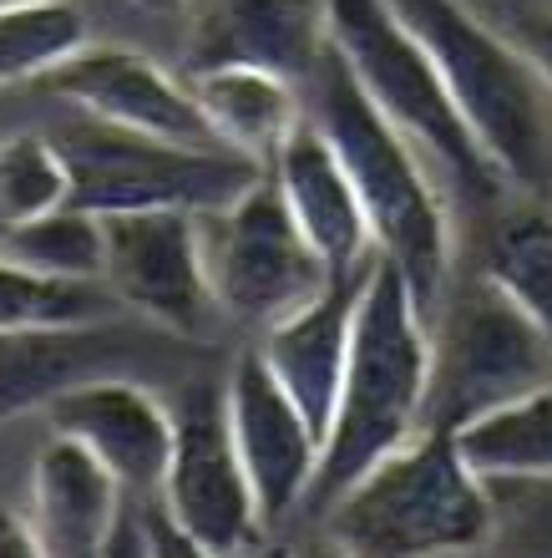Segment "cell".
Here are the masks:
<instances>
[{
  "instance_id": "cell-19",
  "label": "cell",
  "mask_w": 552,
  "mask_h": 558,
  "mask_svg": "<svg viewBox=\"0 0 552 558\" xmlns=\"http://www.w3.org/2000/svg\"><path fill=\"white\" fill-rule=\"evenodd\" d=\"M112 325H76V330H21L0 336V422L21 412H41L66 386L102 376Z\"/></svg>"
},
{
  "instance_id": "cell-3",
  "label": "cell",
  "mask_w": 552,
  "mask_h": 558,
  "mask_svg": "<svg viewBox=\"0 0 552 558\" xmlns=\"http://www.w3.org/2000/svg\"><path fill=\"white\" fill-rule=\"evenodd\" d=\"M320 538L345 558H466L487 548L492 498L456 432H416L324 508Z\"/></svg>"
},
{
  "instance_id": "cell-17",
  "label": "cell",
  "mask_w": 552,
  "mask_h": 558,
  "mask_svg": "<svg viewBox=\"0 0 552 558\" xmlns=\"http://www.w3.org/2000/svg\"><path fill=\"white\" fill-rule=\"evenodd\" d=\"M127 502L112 472L57 432L30 462V523L41 533L46 558H97Z\"/></svg>"
},
{
  "instance_id": "cell-13",
  "label": "cell",
  "mask_w": 552,
  "mask_h": 558,
  "mask_svg": "<svg viewBox=\"0 0 552 558\" xmlns=\"http://www.w3.org/2000/svg\"><path fill=\"white\" fill-rule=\"evenodd\" d=\"M41 416L57 437L97 457L132 502L158 498L168 457H173V407H162L143 381L102 371L51 397Z\"/></svg>"
},
{
  "instance_id": "cell-16",
  "label": "cell",
  "mask_w": 552,
  "mask_h": 558,
  "mask_svg": "<svg viewBox=\"0 0 552 558\" xmlns=\"http://www.w3.org/2000/svg\"><path fill=\"white\" fill-rule=\"evenodd\" d=\"M360 284H365V269L360 275L330 279L309 305H299L279 325L259 330V345H254V351L263 355L269 376H274V381L294 397V407L315 422L320 447H324V426H330L334 397H340V381H345Z\"/></svg>"
},
{
  "instance_id": "cell-31",
  "label": "cell",
  "mask_w": 552,
  "mask_h": 558,
  "mask_svg": "<svg viewBox=\"0 0 552 558\" xmlns=\"http://www.w3.org/2000/svg\"><path fill=\"white\" fill-rule=\"evenodd\" d=\"M279 558H345L340 548L330 544V538H309V544H294V548H284Z\"/></svg>"
},
{
  "instance_id": "cell-27",
  "label": "cell",
  "mask_w": 552,
  "mask_h": 558,
  "mask_svg": "<svg viewBox=\"0 0 552 558\" xmlns=\"http://www.w3.org/2000/svg\"><path fill=\"white\" fill-rule=\"evenodd\" d=\"M492 21L507 31L512 41L523 46V57L538 66L542 87L552 92V11L548 5H523V0H507V5H496Z\"/></svg>"
},
{
  "instance_id": "cell-23",
  "label": "cell",
  "mask_w": 552,
  "mask_h": 558,
  "mask_svg": "<svg viewBox=\"0 0 552 558\" xmlns=\"http://www.w3.org/2000/svg\"><path fill=\"white\" fill-rule=\"evenodd\" d=\"M87 21L72 0L0 5V87L46 82L66 57L87 46Z\"/></svg>"
},
{
  "instance_id": "cell-30",
  "label": "cell",
  "mask_w": 552,
  "mask_h": 558,
  "mask_svg": "<svg viewBox=\"0 0 552 558\" xmlns=\"http://www.w3.org/2000/svg\"><path fill=\"white\" fill-rule=\"evenodd\" d=\"M143 508H147V538H152V558H223V554L198 548L193 538H183V533H177L173 523L152 508V502H143Z\"/></svg>"
},
{
  "instance_id": "cell-6",
  "label": "cell",
  "mask_w": 552,
  "mask_h": 558,
  "mask_svg": "<svg viewBox=\"0 0 552 558\" xmlns=\"http://www.w3.org/2000/svg\"><path fill=\"white\" fill-rule=\"evenodd\" d=\"M426 325H431V391H426L431 432H462L552 381V340L487 275L451 284Z\"/></svg>"
},
{
  "instance_id": "cell-1",
  "label": "cell",
  "mask_w": 552,
  "mask_h": 558,
  "mask_svg": "<svg viewBox=\"0 0 552 558\" xmlns=\"http://www.w3.org/2000/svg\"><path fill=\"white\" fill-rule=\"evenodd\" d=\"M305 112L330 137L349 183L360 193L370 234H376V254L406 279L416 305L431 320L437 300L446 294L451 250H456L437 168L421 158V147L410 137H401L380 118V107L360 92V82L349 76L334 46L305 76Z\"/></svg>"
},
{
  "instance_id": "cell-18",
  "label": "cell",
  "mask_w": 552,
  "mask_h": 558,
  "mask_svg": "<svg viewBox=\"0 0 552 558\" xmlns=\"http://www.w3.org/2000/svg\"><path fill=\"white\" fill-rule=\"evenodd\" d=\"M183 76L219 147L259 168H269L290 133L305 122V87L269 66H208V72Z\"/></svg>"
},
{
  "instance_id": "cell-26",
  "label": "cell",
  "mask_w": 552,
  "mask_h": 558,
  "mask_svg": "<svg viewBox=\"0 0 552 558\" xmlns=\"http://www.w3.org/2000/svg\"><path fill=\"white\" fill-rule=\"evenodd\" d=\"M492 498V558H552V472L542 477H487Z\"/></svg>"
},
{
  "instance_id": "cell-4",
  "label": "cell",
  "mask_w": 552,
  "mask_h": 558,
  "mask_svg": "<svg viewBox=\"0 0 552 558\" xmlns=\"http://www.w3.org/2000/svg\"><path fill=\"white\" fill-rule=\"evenodd\" d=\"M391 11L437 61L441 82L502 183L538 189L548 178L552 92L542 87L523 46L471 0H391Z\"/></svg>"
},
{
  "instance_id": "cell-8",
  "label": "cell",
  "mask_w": 552,
  "mask_h": 558,
  "mask_svg": "<svg viewBox=\"0 0 552 558\" xmlns=\"http://www.w3.org/2000/svg\"><path fill=\"white\" fill-rule=\"evenodd\" d=\"M198 239L213 305L223 320H238L248 330L279 325L309 305L330 279H340L309 250L269 173L254 178L238 198L198 214Z\"/></svg>"
},
{
  "instance_id": "cell-14",
  "label": "cell",
  "mask_w": 552,
  "mask_h": 558,
  "mask_svg": "<svg viewBox=\"0 0 552 558\" xmlns=\"http://www.w3.org/2000/svg\"><path fill=\"white\" fill-rule=\"evenodd\" d=\"M183 72L269 66L305 87L330 51V0H188Z\"/></svg>"
},
{
  "instance_id": "cell-5",
  "label": "cell",
  "mask_w": 552,
  "mask_h": 558,
  "mask_svg": "<svg viewBox=\"0 0 552 558\" xmlns=\"http://www.w3.org/2000/svg\"><path fill=\"white\" fill-rule=\"evenodd\" d=\"M330 46L380 107V118L421 147L441 183H451L462 198H492L502 189V173L477 147L437 61L391 11V0H330Z\"/></svg>"
},
{
  "instance_id": "cell-25",
  "label": "cell",
  "mask_w": 552,
  "mask_h": 558,
  "mask_svg": "<svg viewBox=\"0 0 552 558\" xmlns=\"http://www.w3.org/2000/svg\"><path fill=\"white\" fill-rule=\"evenodd\" d=\"M61 204H72V173H66L57 137H0V234H11L30 219H46Z\"/></svg>"
},
{
  "instance_id": "cell-33",
  "label": "cell",
  "mask_w": 552,
  "mask_h": 558,
  "mask_svg": "<svg viewBox=\"0 0 552 558\" xmlns=\"http://www.w3.org/2000/svg\"><path fill=\"white\" fill-rule=\"evenodd\" d=\"M471 5H477V11H487V15H492L496 5H507V0H471Z\"/></svg>"
},
{
  "instance_id": "cell-22",
  "label": "cell",
  "mask_w": 552,
  "mask_h": 558,
  "mask_svg": "<svg viewBox=\"0 0 552 558\" xmlns=\"http://www.w3.org/2000/svg\"><path fill=\"white\" fill-rule=\"evenodd\" d=\"M112 294L97 279H57L0 254V336L21 330H76L112 320Z\"/></svg>"
},
{
  "instance_id": "cell-35",
  "label": "cell",
  "mask_w": 552,
  "mask_h": 558,
  "mask_svg": "<svg viewBox=\"0 0 552 558\" xmlns=\"http://www.w3.org/2000/svg\"><path fill=\"white\" fill-rule=\"evenodd\" d=\"M523 5H548V11H552V0H523Z\"/></svg>"
},
{
  "instance_id": "cell-9",
  "label": "cell",
  "mask_w": 552,
  "mask_h": 558,
  "mask_svg": "<svg viewBox=\"0 0 552 558\" xmlns=\"http://www.w3.org/2000/svg\"><path fill=\"white\" fill-rule=\"evenodd\" d=\"M152 508L208 554L259 558L269 529L248 487L244 457L233 447L223 386L198 381L173 407V457H168Z\"/></svg>"
},
{
  "instance_id": "cell-7",
  "label": "cell",
  "mask_w": 552,
  "mask_h": 558,
  "mask_svg": "<svg viewBox=\"0 0 552 558\" xmlns=\"http://www.w3.org/2000/svg\"><path fill=\"white\" fill-rule=\"evenodd\" d=\"M57 147L72 173V204L87 214H143V208L208 214L238 198L254 178H263L259 162L238 158L229 147L168 143L82 112H72V122L57 133Z\"/></svg>"
},
{
  "instance_id": "cell-36",
  "label": "cell",
  "mask_w": 552,
  "mask_h": 558,
  "mask_svg": "<svg viewBox=\"0 0 552 558\" xmlns=\"http://www.w3.org/2000/svg\"><path fill=\"white\" fill-rule=\"evenodd\" d=\"M466 558H477V554H466Z\"/></svg>"
},
{
  "instance_id": "cell-2",
  "label": "cell",
  "mask_w": 552,
  "mask_h": 558,
  "mask_svg": "<svg viewBox=\"0 0 552 558\" xmlns=\"http://www.w3.org/2000/svg\"><path fill=\"white\" fill-rule=\"evenodd\" d=\"M426 391H431V325L416 294L385 259L365 269L349 330L345 381L324 426L320 472L309 487L305 513L320 518L355 477L380 457L406 447L426 426Z\"/></svg>"
},
{
  "instance_id": "cell-10",
  "label": "cell",
  "mask_w": 552,
  "mask_h": 558,
  "mask_svg": "<svg viewBox=\"0 0 552 558\" xmlns=\"http://www.w3.org/2000/svg\"><path fill=\"white\" fill-rule=\"evenodd\" d=\"M102 219V284L116 310L158 325L168 336L198 340L219 320L204 269L198 214L188 208H143V214H97Z\"/></svg>"
},
{
  "instance_id": "cell-29",
  "label": "cell",
  "mask_w": 552,
  "mask_h": 558,
  "mask_svg": "<svg viewBox=\"0 0 552 558\" xmlns=\"http://www.w3.org/2000/svg\"><path fill=\"white\" fill-rule=\"evenodd\" d=\"M0 558H46L41 548V533L30 523V513L0 502Z\"/></svg>"
},
{
  "instance_id": "cell-28",
  "label": "cell",
  "mask_w": 552,
  "mask_h": 558,
  "mask_svg": "<svg viewBox=\"0 0 552 558\" xmlns=\"http://www.w3.org/2000/svg\"><path fill=\"white\" fill-rule=\"evenodd\" d=\"M97 558H152V538H147V508L143 502H127L122 523L112 529V538L102 544Z\"/></svg>"
},
{
  "instance_id": "cell-32",
  "label": "cell",
  "mask_w": 552,
  "mask_h": 558,
  "mask_svg": "<svg viewBox=\"0 0 552 558\" xmlns=\"http://www.w3.org/2000/svg\"><path fill=\"white\" fill-rule=\"evenodd\" d=\"M132 5H137V11H147V15H158V21H177L188 0H132Z\"/></svg>"
},
{
  "instance_id": "cell-20",
  "label": "cell",
  "mask_w": 552,
  "mask_h": 558,
  "mask_svg": "<svg viewBox=\"0 0 552 558\" xmlns=\"http://www.w3.org/2000/svg\"><path fill=\"white\" fill-rule=\"evenodd\" d=\"M552 340V214L538 204L507 208L487 234L481 269Z\"/></svg>"
},
{
  "instance_id": "cell-12",
  "label": "cell",
  "mask_w": 552,
  "mask_h": 558,
  "mask_svg": "<svg viewBox=\"0 0 552 558\" xmlns=\"http://www.w3.org/2000/svg\"><path fill=\"white\" fill-rule=\"evenodd\" d=\"M41 87L82 118L112 122L127 133L168 137V143L219 147V137L208 133L204 112L193 102L188 76H173L137 46L87 41L76 57L61 61Z\"/></svg>"
},
{
  "instance_id": "cell-34",
  "label": "cell",
  "mask_w": 552,
  "mask_h": 558,
  "mask_svg": "<svg viewBox=\"0 0 552 558\" xmlns=\"http://www.w3.org/2000/svg\"><path fill=\"white\" fill-rule=\"evenodd\" d=\"M0 5H36V0H0Z\"/></svg>"
},
{
  "instance_id": "cell-15",
  "label": "cell",
  "mask_w": 552,
  "mask_h": 558,
  "mask_svg": "<svg viewBox=\"0 0 552 558\" xmlns=\"http://www.w3.org/2000/svg\"><path fill=\"white\" fill-rule=\"evenodd\" d=\"M263 173L274 178L290 219L299 223V234L309 239V250L320 254L330 275H360L376 265V234H370L360 193L349 183L330 137L309 122V112Z\"/></svg>"
},
{
  "instance_id": "cell-24",
  "label": "cell",
  "mask_w": 552,
  "mask_h": 558,
  "mask_svg": "<svg viewBox=\"0 0 552 558\" xmlns=\"http://www.w3.org/2000/svg\"><path fill=\"white\" fill-rule=\"evenodd\" d=\"M0 254L57 279H97L102 284V219L76 204L51 208L11 234H0Z\"/></svg>"
},
{
  "instance_id": "cell-11",
  "label": "cell",
  "mask_w": 552,
  "mask_h": 558,
  "mask_svg": "<svg viewBox=\"0 0 552 558\" xmlns=\"http://www.w3.org/2000/svg\"><path fill=\"white\" fill-rule=\"evenodd\" d=\"M223 412H229L233 447L244 457L248 487L259 502L263 529H279L305 513L315 472H320V432L294 397L269 376L259 351H244L223 381Z\"/></svg>"
},
{
  "instance_id": "cell-21",
  "label": "cell",
  "mask_w": 552,
  "mask_h": 558,
  "mask_svg": "<svg viewBox=\"0 0 552 558\" xmlns=\"http://www.w3.org/2000/svg\"><path fill=\"white\" fill-rule=\"evenodd\" d=\"M481 477H542L552 472V381L487 412L456 432Z\"/></svg>"
}]
</instances>
